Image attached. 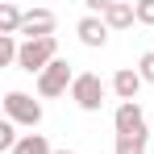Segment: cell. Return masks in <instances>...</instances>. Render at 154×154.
Listing matches in <instances>:
<instances>
[{"instance_id": "8", "label": "cell", "mask_w": 154, "mask_h": 154, "mask_svg": "<svg viewBox=\"0 0 154 154\" xmlns=\"http://www.w3.org/2000/svg\"><path fill=\"white\" fill-rule=\"evenodd\" d=\"M75 33H79V42L92 46V50H100L104 42H108V25H104V17H79Z\"/></svg>"}, {"instance_id": "7", "label": "cell", "mask_w": 154, "mask_h": 154, "mask_svg": "<svg viewBox=\"0 0 154 154\" xmlns=\"http://www.w3.org/2000/svg\"><path fill=\"white\" fill-rule=\"evenodd\" d=\"M142 83H146V79L137 75V67H121V71L112 75V92H117V100H121V104H133V100H137V92H142Z\"/></svg>"}, {"instance_id": "10", "label": "cell", "mask_w": 154, "mask_h": 154, "mask_svg": "<svg viewBox=\"0 0 154 154\" xmlns=\"http://www.w3.org/2000/svg\"><path fill=\"white\" fill-rule=\"evenodd\" d=\"M21 25H25V13H21L17 4H0V38L21 33Z\"/></svg>"}, {"instance_id": "6", "label": "cell", "mask_w": 154, "mask_h": 154, "mask_svg": "<svg viewBox=\"0 0 154 154\" xmlns=\"http://www.w3.org/2000/svg\"><path fill=\"white\" fill-rule=\"evenodd\" d=\"M25 42H38V38H54V13L50 8H25Z\"/></svg>"}, {"instance_id": "9", "label": "cell", "mask_w": 154, "mask_h": 154, "mask_svg": "<svg viewBox=\"0 0 154 154\" xmlns=\"http://www.w3.org/2000/svg\"><path fill=\"white\" fill-rule=\"evenodd\" d=\"M133 21H137V8L125 4V0H112L108 13H104V25H108V29H129Z\"/></svg>"}, {"instance_id": "5", "label": "cell", "mask_w": 154, "mask_h": 154, "mask_svg": "<svg viewBox=\"0 0 154 154\" xmlns=\"http://www.w3.org/2000/svg\"><path fill=\"white\" fill-rule=\"evenodd\" d=\"M112 129H117V137H150L146 133V112H142V104H117V112H112Z\"/></svg>"}, {"instance_id": "12", "label": "cell", "mask_w": 154, "mask_h": 154, "mask_svg": "<svg viewBox=\"0 0 154 154\" xmlns=\"http://www.w3.org/2000/svg\"><path fill=\"white\" fill-rule=\"evenodd\" d=\"M146 142L150 137H117L112 154H146Z\"/></svg>"}, {"instance_id": "14", "label": "cell", "mask_w": 154, "mask_h": 154, "mask_svg": "<svg viewBox=\"0 0 154 154\" xmlns=\"http://www.w3.org/2000/svg\"><path fill=\"white\" fill-rule=\"evenodd\" d=\"M17 54H21V46H17L13 38H0V67H8V63H17Z\"/></svg>"}, {"instance_id": "17", "label": "cell", "mask_w": 154, "mask_h": 154, "mask_svg": "<svg viewBox=\"0 0 154 154\" xmlns=\"http://www.w3.org/2000/svg\"><path fill=\"white\" fill-rule=\"evenodd\" d=\"M54 154H75V150H54Z\"/></svg>"}, {"instance_id": "11", "label": "cell", "mask_w": 154, "mask_h": 154, "mask_svg": "<svg viewBox=\"0 0 154 154\" xmlns=\"http://www.w3.org/2000/svg\"><path fill=\"white\" fill-rule=\"evenodd\" d=\"M13 154H54V150L46 142V133H21V142H17Z\"/></svg>"}, {"instance_id": "1", "label": "cell", "mask_w": 154, "mask_h": 154, "mask_svg": "<svg viewBox=\"0 0 154 154\" xmlns=\"http://www.w3.org/2000/svg\"><path fill=\"white\" fill-rule=\"evenodd\" d=\"M58 58V42L54 38H38V42H21V54H17V67L29 71V75H42Z\"/></svg>"}, {"instance_id": "13", "label": "cell", "mask_w": 154, "mask_h": 154, "mask_svg": "<svg viewBox=\"0 0 154 154\" xmlns=\"http://www.w3.org/2000/svg\"><path fill=\"white\" fill-rule=\"evenodd\" d=\"M17 142H21V137H17V125H13V121H0V150L13 154V150H17Z\"/></svg>"}, {"instance_id": "3", "label": "cell", "mask_w": 154, "mask_h": 154, "mask_svg": "<svg viewBox=\"0 0 154 154\" xmlns=\"http://www.w3.org/2000/svg\"><path fill=\"white\" fill-rule=\"evenodd\" d=\"M4 117H8L13 125L38 129L42 125V104L33 100V96H25V92H8V96H4Z\"/></svg>"}, {"instance_id": "2", "label": "cell", "mask_w": 154, "mask_h": 154, "mask_svg": "<svg viewBox=\"0 0 154 154\" xmlns=\"http://www.w3.org/2000/svg\"><path fill=\"white\" fill-rule=\"evenodd\" d=\"M104 79L92 75V71H83V75H75V83H71V100L83 108V112H100L104 108Z\"/></svg>"}, {"instance_id": "15", "label": "cell", "mask_w": 154, "mask_h": 154, "mask_svg": "<svg viewBox=\"0 0 154 154\" xmlns=\"http://www.w3.org/2000/svg\"><path fill=\"white\" fill-rule=\"evenodd\" d=\"M137 75L146 79V83H154V50H146L142 58H137Z\"/></svg>"}, {"instance_id": "4", "label": "cell", "mask_w": 154, "mask_h": 154, "mask_svg": "<svg viewBox=\"0 0 154 154\" xmlns=\"http://www.w3.org/2000/svg\"><path fill=\"white\" fill-rule=\"evenodd\" d=\"M71 83H75V71H71V63H67V58H54L50 67L38 75V96H46V100H50V96H63Z\"/></svg>"}, {"instance_id": "16", "label": "cell", "mask_w": 154, "mask_h": 154, "mask_svg": "<svg viewBox=\"0 0 154 154\" xmlns=\"http://www.w3.org/2000/svg\"><path fill=\"white\" fill-rule=\"evenodd\" d=\"M133 8H137V21L142 25H154V0H137Z\"/></svg>"}]
</instances>
